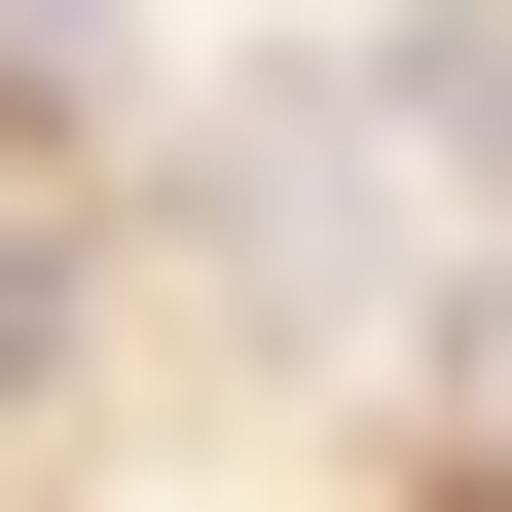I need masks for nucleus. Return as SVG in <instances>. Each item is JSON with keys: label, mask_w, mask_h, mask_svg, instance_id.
I'll return each mask as SVG.
<instances>
[{"label": "nucleus", "mask_w": 512, "mask_h": 512, "mask_svg": "<svg viewBox=\"0 0 512 512\" xmlns=\"http://www.w3.org/2000/svg\"><path fill=\"white\" fill-rule=\"evenodd\" d=\"M366 147H403V183H476V220H512V0H366Z\"/></svg>", "instance_id": "1"}, {"label": "nucleus", "mask_w": 512, "mask_h": 512, "mask_svg": "<svg viewBox=\"0 0 512 512\" xmlns=\"http://www.w3.org/2000/svg\"><path fill=\"white\" fill-rule=\"evenodd\" d=\"M110 110H147V37L110 0H0V147H110Z\"/></svg>", "instance_id": "2"}]
</instances>
